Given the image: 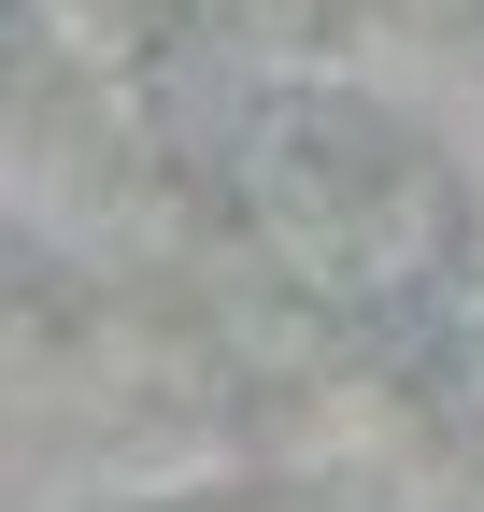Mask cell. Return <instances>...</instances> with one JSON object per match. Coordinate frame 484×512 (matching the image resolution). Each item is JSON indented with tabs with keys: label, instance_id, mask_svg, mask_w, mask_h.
<instances>
[{
	"label": "cell",
	"instance_id": "1",
	"mask_svg": "<svg viewBox=\"0 0 484 512\" xmlns=\"http://www.w3.org/2000/svg\"><path fill=\"white\" fill-rule=\"evenodd\" d=\"M242 214L356 328H413L484 271L470 157L399 86H356V72H285L242 100Z\"/></svg>",
	"mask_w": 484,
	"mask_h": 512
}]
</instances>
